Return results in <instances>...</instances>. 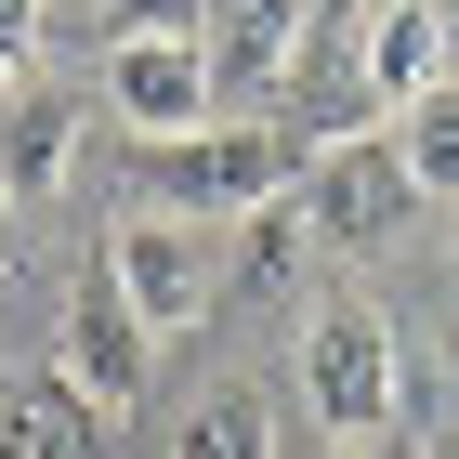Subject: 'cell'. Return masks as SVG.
Segmentation results:
<instances>
[{
  "mask_svg": "<svg viewBox=\"0 0 459 459\" xmlns=\"http://www.w3.org/2000/svg\"><path fill=\"white\" fill-rule=\"evenodd\" d=\"M118 13V39H197L211 27V0H106Z\"/></svg>",
  "mask_w": 459,
  "mask_h": 459,
  "instance_id": "13",
  "label": "cell"
},
{
  "mask_svg": "<svg viewBox=\"0 0 459 459\" xmlns=\"http://www.w3.org/2000/svg\"><path fill=\"white\" fill-rule=\"evenodd\" d=\"M106 289L132 302V328L158 342V328H184L197 302L223 289V223H171V211H132L106 237Z\"/></svg>",
  "mask_w": 459,
  "mask_h": 459,
  "instance_id": "4",
  "label": "cell"
},
{
  "mask_svg": "<svg viewBox=\"0 0 459 459\" xmlns=\"http://www.w3.org/2000/svg\"><path fill=\"white\" fill-rule=\"evenodd\" d=\"M328 459H407V446H394V433H381V446H328Z\"/></svg>",
  "mask_w": 459,
  "mask_h": 459,
  "instance_id": "14",
  "label": "cell"
},
{
  "mask_svg": "<svg viewBox=\"0 0 459 459\" xmlns=\"http://www.w3.org/2000/svg\"><path fill=\"white\" fill-rule=\"evenodd\" d=\"M289 223H302L316 249H381V237H407V223H420V184H407V158H394L381 132H342V144H316V158H302Z\"/></svg>",
  "mask_w": 459,
  "mask_h": 459,
  "instance_id": "3",
  "label": "cell"
},
{
  "mask_svg": "<svg viewBox=\"0 0 459 459\" xmlns=\"http://www.w3.org/2000/svg\"><path fill=\"white\" fill-rule=\"evenodd\" d=\"M106 106L132 118V144L211 132V53L197 39H106Z\"/></svg>",
  "mask_w": 459,
  "mask_h": 459,
  "instance_id": "7",
  "label": "cell"
},
{
  "mask_svg": "<svg viewBox=\"0 0 459 459\" xmlns=\"http://www.w3.org/2000/svg\"><path fill=\"white\" fill-rule=\"evenodd\" d=\"M0 158H13V184H53V171H66V106L27 92V106L0 118Z\"/></svg>",
  "mask_w": 459,
  "mask_h": 459,
  "instance_id": "12",
  "label": "cell"
},
{
  "mask_svg": "<svg viewBox=\"0 0 459 459\" xmlns=\"http://www.w3.org/2000/svg\"><path fill=\"white\" fill-rule=\"evenodd\" d=\"M420 459H459V420H446V433H433V446H420Z\"/></svg>",
  "mask_w": 459,
  "mask_h": 459,
  "instance_id": "15",
  "label": "cell"
},
{
  "mask_svg": "<svg viewBox=\"0 0 459 459\" xmlns=\"http://www.w3.org/2000/svg\"><path fill=\"white\" fill-rule=\"evenodd\" d=\"M171 459H276V407H263L249 381L197 394V407H184V433H171Z\"/></svg>",
  "mask_w": 459,
  "mask_h": 459,
  "instance_id": "10",
  "label": "cell"
},
{
  "mask_svg": "<svg viewBox=\"0 0 459 459\" xmlns=\"http://www.w3.org/2000/svg\"><path fill=\"white\" fill-rule=\"evenodd\" d=\"M302 27H316V0H211V106H276L289 66H302Z\"/></svg>",
  "mask_w": 459,
  "mask_h": 459,
  "instance_id": "5",
  "label": "cell"
},
{
  "mask_svg": "<svg viewBox=\"0 0 459 459\" xmlns=\"http://www.w3.org/2000/svg\"><path fill=\"white\" fill-rule=\"evenodd\" d=\"M394 158H407V184H420V197H459V79L446 92H420V106H394Z\"/></svg>",
  "mask_w": 459,
  "mask_h": 459,
  "instance_id": "11",
  "label": "cell"
},
{
  "mask_svg": "<svg viewBox=\"0 0 459 459\" xmlns=\"http://www.w3.org/2000/svg\"><path fill=\"white\" fill-rule=\"evenodd\" d=\"M433 13H446V27H459V0H433Z\"/></svg>",
  "mask_w": 459,
  "mask_h": 459,
  "instance_id": "16",
  "label": "cell"
},
{
  "mask_svg": "<svg viewBox=\"0 0 459 459\" xmlns=\"http://www.w3.org/2000/svg\"><path fill=\"white\" fill-rule=\"evenodd\" d=\"M0 459H106V407L66 394L53 368L39 381H0Z\"/></svg>",
  "mask_w": 459,
  "mask_h": 459,
  "instance_id": "9",
  "label": "cell"
},
{
  "mask_svg": "<svg viewBox=\"0 0 459 459\" xmlns=\"http://www.w3.org/2000/svg\"><path fill=\"white\" fill-rule=\"evenodd\" d=\"M446 249H459V237H446Z\"/></svg>",
  "mask_w": 459,
  "mask_h": 459,
  "instance_id": "17",
  "label": "cell"
},
{
  "mask_svg": "<svg viewBox=\"0 0 459 459\" xmlns=\"http://www.w3.org/2000/svg\"><path fill=\"white\" fill-rule=\"evenodd\" d=\"M144 354H158V342L132 328V302H118L106 276H79V289H66V316H53V381L92 394V407L118 420V407L144 394Z\"/></svg>",
  "mask_w": 459,
  "mask_h": 459,
  "instance_id": "6",
  "label": "cell"
},
{
  "mask_svg": "<svg viewBox=\"0 0 459 459\" xmlns=\"http://www.w3.org/2000/svg\"><path fill=\"white\" fill-rule=\"evenodd\" d=\"M316 144L289 132V118H237V132H171V144H132V197L171 223H249L276 211L289 184H302Z\"/></svg>",
  "mask_w": 459,
  "mask_h": 459,
  "instance_id": "1",
  "label": "cell"
},
{
  "mask_svg": "<svg viewBox=\"0 0 459 459\" xmlns=\"http://www.w3.org/2000/svg\"><path fill=\"white\" fill-rule=\"evenodd\" d=\"M302 407H316L328 446H381L394 407H407L394 316H368V302H316V316H302Z\"/></svg>",
  "mask_w": 459,
  "mask_h": 459,
  "instance_id": "2",
  "label": "cell"
},
{
  "mask_svg": "<svg viewBox=\"0 0 459 459\" xmlns=\"http://www.w3.org/2000/svg\"><path fill=\"white\" fill-rule=\"evenodd\" d=\"M354 79H368V106H420L446 92V13L433 0H368V27H354Z\"/></svg>",
  "mask_w": 459,
  "mask_h": 459,
  "instance_id": "8",
  "label": "cell"
}]
</instances>
